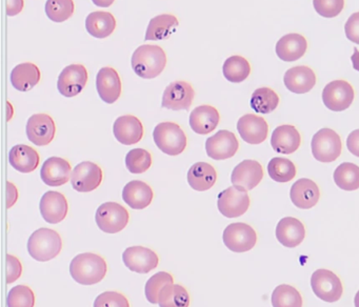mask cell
<instances>
[{"label": "cell", "mask_w": 359, "mask_h": 307, "mask_svg": "<svg viewBox=\"0 0 359 307\" xmlns=\"http://www.w3.org/2000/svg\"><path fill=\"white\" fill-rule=\"evenodd\" d=\"M238 149V140L230 130H219L205 141V151L214 160L230 159Z\"/></svg>", "instance_id": "2e32d148"}, {"label": "cell", "mask_w": 359, "mask_h": 307, "mask_svg": "<svg viewBox=\"0 0 359 307\" xmlns=\"http://www.w3.org/2000/svg\"><path fill=\"white\" fill-rule=\"evenodd\" d=\"M96 224L107 233H116L126 228L130 220L129 212L117 202H106L96 210Z\"/></svg>", "instance_id": "8992f818"}, {"label": "cell", "mask_w": 359, "mask_h": 307, "mask_svg": "<svg viewBox=\"0 0 359 307\" xmlns=\"http://www.w3.org/2000/svg\"><path fill=\"white\" fill-rule=\"evenodd\" d=\"M269 176L276 182L285 183L296 176V166L287 158L275 157L268 164Z\"/></svg>", "instance_id": "f35d334b"}, {"label": "cell", "mask_w": 359, "mask_h": 307, "mask_svg": "<svg viewBox=\"0 0 359 307\" xmlns=\"http://www.w3.org/2000/svg\"><path fill=\"white\" fill-rule=\"evenodd\" d=\"M174 283V278L167 271L155 273L147 282L144 287L147 300L152 304H158V296L161 290L168 284Z\"/></svg>", "instance_id": "7bdbcfd3"}, {"label": "cell", "mask_w": 359, "mask_h": 307, "mask_svg": "<svg viewBox=\"0 0 359 307\" xmlns=\"http://www.w3.org/2000/svg\"><path fill=\"white\" fill-rule=\"evenodd\" d=\"M346 146L351 154L359 157V128L353 130L346 139Z\"/></svg>", "instance_id": "681fc988"}, {"label": "cell", "mask_w": 359, "mask_h": 307, "mask_svg": "<svg viewBox=\"0 0 359 307\" xmlns=\"http://www.w3.org/2000/svg\"><path fill=\"white\" fill-rule=\"evenodd\" d=\"M87 69L83 64H71L65 67L57 80V88L62 96L72 98L83 92L88 83Z\"/></svg>", "instance_id": "4fadbf2b"}, {"label": "cell", "mask_w": 359, "mask_h": 307, "mask_svg": "<svg viewBox=\"0 0 359 307\" xmlns=\"http://www.w3.org/2000/svg\"><path fill=\"white\" fill-rule=\"evenodd\" d=\"M8 273H7V283L11 284L15 282L16 280L20 279L22 273V265L20 263V259L12 254H8Z\"/></svg>", "instance_id": "c3c4849f"}, {"label": "cell", "mask_w": 359, "mask_h": 307, "mask_svg": "<svg viewBox=\"0 0 359 307\" xmlns=\"http://www.w3.org/2000/svg\"><path fill=\"white\" fill-rule=\"evenodd\" d=\"M308 48L306 38L300 34L291 33L283 36L276 43V55L285 62H293L304 57Z\"/></svg>", "instance_id": "4316f807"}, {"label": "cell", "mask_w": 359, "mask_h": 307, "mask_svg": "<svg viewBox=\"0 0 359 307\" xmlns=\"http://www.w3.org/2000/svg\"><path fill=\"white\" fill-rule=\"evenodd\" d=\"M73 0H48L46 2V14L54 22H64L74 14Z\"/></svg>", "instance_id": "60d3db41"}, {"label": "cell", "mask_w": 359, "mask_h": 307, "mask_svg": "<svg viewBox=\"0 0 359 307\" xmlns=\"http://www.w3.org/2000/svg\"><path fill=\"white\" fill-rule=\"evenodd\" d=\"M354 97V88L346 80H334L323 90V103L333 111H346L352 104Z\"/></svg>", "instance_id": "30bf717a"}, {"label": "cell", "mask_w": 359, "mask_h": 307, "mask_svg": "<svg viewBox=\"0 0 359 307\" xmlns=\"http://www.w3.org/2000/svg\"><path fill=\"white\" fill-rule=\"evenodd\" d=\"M27 137L37 146H46L53 141L56 125L53 118L48 114H35L29 118L26 126Z\"/></svg>", "instance_id": "7c38bea8"}, {"label": "cell", "mask_w": 359, "mask_h": 307, "mask_svg": "<svg viewBox=\"0 0 359 307\" xmlns=\"http://www.w3.org/2000/svg\"><path fill=\"white\" fill-rule=\"evenodd\" d=\"M189 185L197 191H205L212 189L217 180V172L211 164L197 162L191 166L188 172Z\"/></svg>", "instance_id": "4dcf8cb0"}, {"label": "cell", "mask_w": 359, "mask_h": 307, "mask_svg": "<svg viewBox=\"0 0 359 307\" xmlns=\"http://www.w3.org/2000/svg\"><path fill=\"white\" fill-rule=\"evenodd\" d=\"M92 1L95 6H100V8H109L112 6L115 0H92Z\"/></svg>", "instance_id": "db71d44e"}, {"label": "cell", "mask_w": 359, "mask_h": 307, "mask_svg": "<svg viewBox=\"0 0 359 307\" xmlns=\"http://www.w3.org/2000/svg\"><path fill=\"white\" fill-rule=\"evenodd\" d=\"M39 153L36 149L26 144H18L12 147L9 154V162L16 170L29 174L34 172L39 165Z\"/></svg>", "instance_id": "f546056e"}, {"label": "cell", "mask_w": 359, "mask_h": 307, "mask_svg": "<svg viewBox=\"0 0 359 307\" xmlns=\"http://www.w3.org/2000/svg\"><path fill=\"white\" fill-rule=\"evenodd\" d=\"M72 168L68 160L60 157H51L43 162L41 177L49 186L57 187L66 184L71 179Z\"/></svg>", "instance_id": "7402d4cb"}, {"label": "cell", "mask_w": 359, "mask_h": 307, "mask_svg": "<svg viewBox=\"0 0 359 307\" xmlns=\"http://www.w3.org/2000/svg\"><path fill=\"white\" fill-rule=\"evenodd\" d=\"M116 27V19L110 12L96 11L86 19V29L90 35L95 38L109 37Z\"/></svg>", "instance_id": "d6a6232c"}, {"label": "cell", "mask_w": 359, "mask_h": 307, "mask_svg": "<svg viewBox=\"0 0 359 307\" xmlns=\"http://www.w3.org/2000/svg\"><path fill=\"white\" fill-rule=\"evenodd\" d=\"M7 191H8V201L7 206L8 208L12 207L18 201V189H16L15 185L12 182L7 183Z\"/></svg>", "instance_id": "816d5d0a"}, {"label": "cell", "mask_w": 359, "mask_h": 307, "mask_svg": "<svg viewBox=\"0 0 359 307\" xmlns=\"http://www.w3.org/2000/svg\"><path fill=\"white\" fill-rule=\"evenodd\" d=\"M108 266L106 260L93 252L79 254L71 261L70 273L81 285L100 283L106 277Z\"/></svg>", "instance_id": "6da1fadb"}, {"label": "cell", "mask_w": 359, "mask_h": 307, "mask_svg": "<svg viewBox=\"0 0 359 307\" xmlns=\"http://www.w3.org/2000/svg\"><path fill=\"white\" fill-rule=\"evenodd\" d=\"M96 88L102 101L112 104L121 95V80L118 71L113 67H102L96 77Z\"/></svg>", "instance_id": "ffe728a7"}, {"label": "cell", "mask_w": 359, "mask_h": 307, "mask_svg": "<svg viewBox=\"0 0 359 307\" xmlns=\"http://www.w3.org/2000/svg\"><path fill=\"white\" fill-rule=\"evenodd\" d=\"M264 178L262 164L256 160H243L235 166L231 175V181L235 186L241 187L245 191L255 189Z\"/></svg>", "instance_id": "e0dca14e"}, {"label": "cell", "mask_w": 359, "mask_h": 307, "mask_svg": "<svg viewBox=\"0 0 359 307\" xmlns=\"http://www.w3.org/2000/svg\"><path fill=\"white\" fill-rule=\"evenodd\" d=\"M93 307H130V303L121 292H104L95 299Z\"/></svg>", "instance_id": "bcb514c9"}, {"label": "cell", "mask_w": 359, "mask_h": 307, "mask_svg": "<svg viewBox=\"0 0 359 307\" xmlns=\"http://www.w3.org/2000/svg\"><path fill=\"white\" fill-rule=\"evenodd\" d=\"M354 304L355 307H359V290L356 292V294H355Z\"/></svg>", "instance_id": "11a10c76"}, {"label": "cell", "mask_w": 359, "mask_h": 307, "mask_svg": "<svg viewBox=\"0 0 359 307\" xmlns=\"http://www.w3.org/2000/svg\"><path fill=\"white\" fill-rule=\"evenodd\" d=\"M250 197L248 191L233 186L222 191L218 195L217 207L220 214L226 218H238L249 210Z\"/></svg>", "instance_id": "9c48e42d"}, {"label": "cell", "mask_w": 359, "mask_h": 307, "mask_svg": "<svg viewBox=\"0 0 359 307\" xmlns=\"http://www.w3.org/2000/svg\"><path fill=\"white\" fill-rule=\"evenodd\" d=\"M334 182L344 191H352L359 189V166L344 162L334 172Z\"/></svg>", "instance_id": "8d00e7d4"}, {"label": "cell", "mask_w": 359, "mask_h": 307, "mask_svg": "<svg viewBox=\"0 0 359 307\" xmlns=\"http://www.w3.org/2000/svg\"><path fill=\"white\" fill-rule=\"evenodd\" d=\"M62 250V237L54 229L43 227L35 231L29 238V254L39 262H47L56 258Z\"/></svg>", "instance_id": "3957f363"}, {"label": "cell", "mask_w": 359, "mask_h": 307, "mask_svg": "<svg viewBox=\"0 0 359 307\" xmlns=\"http://www.w3.org/2000/svg\"><path fill=\"white\" fill-rule=\"evenodd\" d=\"M24 0H8L7 2V14L9 16H15L20 14L24 8Z\"/></svg>", "instance_id": "f907efd6"}, {"label": "cell", "mask_w": 359, "mask_h": 307, "mask_svg": "<svg viewBox=\"0 0 359 307\" xmlns=\"http://www.w3.org/2000/svg\"><path fill=\"white\" fill-rule=\"evenodd\" d=\"M180 25L177 17L172 14H161L151 19L146 32V40L158 41L167 39Z\"/></svg>", "instance_id": "836d02e7"}, {"label": "cell", "mask_w": 359, "mask_h": 307, "mask_svg": "<svg viewBox=\"0 0 359 307\" xmlns=\"http://www.w3.org/2000/svg\"><path fill=\"white\" fill-rule=\"evenodd\" d=\"M302 136L297 128L289 124L275 128L271 137V145L276 153L291 155L299 149Z\"/></svg>", "instance_id": "d4e9b609"}, {"label": "cell", "mask_w": 359, "mask_h": 307, "mask_svg": "<svg viewBox=\"0 0 359 307\" xmlns=\"http://www.w3.org/2000/svg\"><path fill=\"white\" fill-rule=\"evenodd\" d=\"M152 165V155L144 149H131L126 156V166L132 174H142Z\"/></svg>", "instance_id": "b9f144b4"}, {"label": "cell", "mask_w": 359, "mask_h": 307, "mask_svg": "<svg viewBox=\"0 0 359 307\" xmlns=\"http://www.w3.org/2000/svg\"><path fill=\"white\" fill-rule=\"evenodd\" d=\"M222 73L228 81L239 83L249 77L251 74V65L245 57L235 55V56L229 57L224 61Z\"/></svg>", "instance_id": "d590c367"}, {"label": "cell", "mask_w": 359, "mask_h": 307, "mask_svg": "<svg viewBox=\"0 0 359 307\" xmlns=\"http://www.w3.org/2000/svg\"><path fill=\"white\" fill-rule=\"evenodd\" d=\"M311 287L317 298L327 303L337 302L344 294L341 280L329 269H317L311 277Z\"/></svg>", "instance_id": "52a82bcc"}, {"label": "cell", "mask_w": 359, "mask_h": 307, "mask_svg": "<svg viewBox=\"0 0 359 307\" xmlns=\"http://www.w3.org/2000/svg\"><path fill=\"white\" fill-rule=\"evenodd\" d=\"M115 138L121 144L133 145L144 137V130L142 121L133 115L121 116L113 125Z\"/></svg>", "instance_id": "44dd1931"}, {"label": "cell", "mask_w": 359, "mask_h": 307, "mask_svg": "<svg viewBox=\"0 0 359 307\" xmlns=\"http://www.w3.org/2000/svg\"><path fill=\"white\" fill-rule=\"evenodd\" d=\"M193 86L187 81H174L165 88L161 107L172 111H188L194 100Z\"/></svg>", "instance_id": "5bb4252c"}, {"label": "cell", "mask_w": 359, "mask_h": 307, "mask_svg": "<svg viewBox=\"0 0 359 307\" xmlns=\"http://www.w3.org/2000/svg\"><path fill=\"white\" fill-rule=\"evenodd\" d=\"M351 61H352L354 69L359 71V50H357V48H354V54L351 56Z\"/></svg>", "instance_id": "f5cc1de1"}, {"label": "cell", "mask_w": 359, "mask_h": 307, "mask_svg": "<svg viewBox=\"0 0 359 307\" xmlns=\"http://www.w3.org/2000/svg\"><path fill=\"white\" fill-rule=\"evenodd\" d=\"M153 139L157 147L169 156L180 155L188 144L186 132L180 124L171 121L157 124L153 132Z\"/></svg>", "instance_id": "277c9868"}, {"label": "cell", "mask_w": 359, "mask_h": 307, "mask_svg": "<svg viewBox=\"0 0 359 307\" xmlns=\"http://www.w3.org/2000/svg\"><path fill=\"white\" fill-rule=\"evenodd\" d=\"M252 109L260 114H270L277 109L279 104V97L272 88H259L254 90L250 101Z\"/></svg>", "instance_id": "74e56055"}, {"label": "cell", "mask_w": 359, "mask_h": 307, "mask_svg": "<svg viewBox=\"0 0 359 307\" xmlns=\"http://www.w3.org/2000/svg\"><path fill=\"white\" fill-rule=\"evenodd\" d=\"M283 82L290 92L306 94L316 84V75L311 67L299 65L285 71Z\"/></svg>", "instance_id": "cb8c5ba5"}, {"label": "cell", "mask_w": 359, "mask_h": 307, "mask_svg": "<svg viewBox=\"0 0 359 307\" xmlns=\"http://www.w3.org/2000/svg\"><path fill=\"white\" fill-rule=\"evenodd\" d=\"M41 69L31 62L16 65L11 73V83L20 92H28L41 81Z\"/></svg>", "instance_id": "1f68e13d"}, {"label": "cell", "mask_w": 359, "mask_h": 307, "mask_svg": "<svg viewBox=\"0 0 359 307\" xmlns=\"http://www.w3.org/2000/svg\"><path fill=\"white\" fill-rule=\"evenodd\" d=\"M123 261L131 271L148 273L158 266L159 258L154 250L144 246H131L123 252Z\"/></svg>", "instance_id": "9a60e30c"}, {"label": "cell", "mask_w": 359, "mask_h": 307, "mask_svg": "<svg viewBox=\"0 0 359 307\" xmlns=\"http://www.w3.org/2000/svg\"><path fill=\"white\" fill-rule=\"evenodd\" d=\"M132 67L138 77L153 79L161 75L167 65V55L159 46L144 44L132 56Z\"/></svg>", "instance_id": "7a4b0ae2"}, {"label": "cell", "mask_w": 359, "mask_h": 307, "mask_svg": "<svg viewBox=\"0 0 359 307\" xmlns=\"http://www.w3.org/2000/svg\"><path fill=\"white\" fill-rule=\"evenodd\" d=\"M273 307H302V296L293 286L281 284L272 294Z\"/></svg>", "instance_id": "ab89813d"}, {"label": "cell", "mask_w": 359, "mask_h": 307, "mask_svg": "<svg viewBox=\"0 0 359 307\" xmlns=\"http://www.w3.org/2000/svg\"><path fill=\"white\" fill-rule=\"evenodd\" d=\"M8 307H34V292L29 286L18 285L8 294Z\"/></svg>", "instance_id": "ee69618b"}, {"label": "cell", "mask_w": 359, "mask_h": 307, "mask_svg": "<svg viewBox=\"0 0 359 307\" xmlns=\"http://www.w3.org/2000/svg\"><path fill=\"white\" fill-rule=\"evenodd\" d=\"M306 237L304 223L293 217H285L276 226V238L285 247L293 248L299 245Z\"/></svg>", "instance_id": "484cf974"}, {"label": "cell", "mask_w": 359, "mask_h": 307, "mask_svg": "<svg viewBox=\"0 0 359 307\" xmlns=\"http://www.w3.org/2000/svg\"><path fill=\"white\" fill-rule=\"evenodd\" d=\"M190 126L196 134L208 135L213 132L220 121L219 111L212 105H201L190 114Z\"/></svg>", "instance_id": "f1b7e54d"}, {"label": "cell", "mask_w": 359, "mask_h": 307, "mask_svg": "<svg viewBox=\"0 0 359 307\" xmlns=\"http://www.w3.org/2000/svg\"><path fill=\"white\" fill-rule=\"evenodd\" d=\"M237 130L241 139L249 144H260L269 134V124L255 114H247L237 122Z\"/></svg>", "instance_id": "ac0fdd59"}, {"label": "cell", "mask_w": 359, "mask_h": 307, "mask_svg": "<svg viewBox=\"0 0 359 307\" xmlns=\"http://www.w3.org/2000/svg\"><path fill=\"white\" fill-rule=\"evenodd\" d=\"M104 172L102 168L91 161L77 164L71 175L73 189L79 193H89L102 184Z\"/></svg>", "instance_id": "8fae6325"}, {"label": "cell", "mask_w": 359, "mask_h": 307, "mask_svg": "<svg viewBox=\"0 0 359 307\" xmlns=\"http://www.w3.org/2000/svg\"><path fill=\"white\" fill-rule=\"evenodd\" d=\"M344 32L350 41L359 44V12L351 15L344 25Z\"/></svg>", "instance_id": "7dc6e473"}, {"label": "cell", "mask_w": 359, "mask_h": 307, "mask_svg": "<svg viewBox=\"0 0 359 307\" xmlns=\"http://www.w3.org/2000/svg\"><path fill=\"white\" fill-rule=\"evenodd\" d=\"M317 14L325 18H334L342 12L344 0H313Z\"/></svg>", "instance_id": "f6af8a7d"}, {"label": "cell", "mask_w": 359, "mask_h": 307, "mask_svg": "<svg viewBox=\"0 0 359 307\" xmlns=\"http://www.w3.org/2000/svg\"><path fill=\"white\" fill-rule=\"evenodd\" d=\"M154 193L152 187L144 181L133 180L126 184L123 199L133 210H144L152 203Z\"/></svg>", "instance_id": "83f0119b"}, {"label": "cell", "mask_w": 359, "mask_h": 307, "mask_svg": "<svg viewBox=\"0 0 359 307\" xmlns=\"http://www.w3.org/2000/svg\"><path fill=\"white\" fill-rule=\"evenodd\" d=\"M292 203L302 210H310L318 203L320 191L318 185L308 178L299 179L290 191Z\"/></svg>", "instance_id": "603a6c76"}, {"label": "cell", "mask_w": 359, "mask_h": 307, "mask_svg": "<svg viewBox=\"0 0 359 307\" xmlns=\"http://www.w3.org/2000/svg\"><path fill=\"white\" fill-rule=\"evenodd\" d=\"M311 147L317 161L330 163L338 159L341 154V138L331 128H321L313 136Z\"/></svg>", "instance_id": "5b68a950"}, {"label": "cell", "mask_w": 359, "mask_h": 307, "mask_svg": "<svg viewBox=\"0 0 359 307\" xmlns=\"http://www.w3.org/2000/svg\"><path fill=\"white\" fill-rule=\"evenodd\" d=\"M224 245L234 252L251 250L257 243V233L251 225L237 222L228 225L222 235Z\"/></svg>", "instance_id": "ba28073f"}, {"label": "cell", "mask_w": 359, "mask_h": 307, "mask_svg": "<svg viewBox=\"0 0 359 307\" xmlns=\"http://www.w3.org/2000/svg\"><path fill=\"white\" fill-rule=\"evenodd\" d=\"M161 307H189L190 296L188 290L180 284H168L159 292Z\"/></svg>", "instance_id": "e575fe53"}, {"label": "cell", "mask_w": 359, "mask_h": 307, "mask_svg": "<svg viewBox=\"0 0 359 307\" xmlns=\"http://www.w3.org/2000/svg\"><path fill=\"white\" fill-rule=\"evenodd\" d=\"M39 208L46 222L57 224L64 221L68 214V200L60 191H47L41 197Z\"/></svg>", "instance_id": "d6986e66"}]
</instances>
